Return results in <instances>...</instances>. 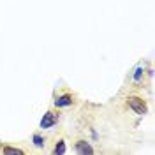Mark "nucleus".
<instances>
[{
    "label": "nucleus",
    "instance_id": "nucleus-1",
    "mask_svg": "<svg viewBox=\"0 0 155 155\" xmlns=\"http://www.w3.org/2000/svg\"><path fill=\"white\" fill-rule=\"evenodd\" d=\"M127 102H129V107L134 111L136 115L145 116L146 113H148V106H146V102L143 99H139V97H129Z\"/></svg>",
    "mask_w": 155,
    "mask_h": 155
},
{
    "label": "nucleus",
    "instance_id": "nucleus-2",
    "mask_svg": "<svg viewBox=\"0 0 155 155\" xmlns=\"http://www.w3.org/2000/svg\"><path fill=\"white\" fill-rule=\"evenodd\" d=\"M57 122H58V115H55L53 111H48L41 118V129H51Z\"/></svg>",
    "mask_w": 155,
    "mask_h": 155
},
{
    "label": "nucleus",
    "instance_id": "nucleus-3",
    "mask_svg": "<svg viewBox=\"0 0 155 155\" xmlns=\"http://www.w3.org/2000/svg\"><path fill=\"white\" fill-rule=\"evenodd\" d=\"M76 152L81 155H92L94 153V148H92V145L88 143V141H78L76 143Z\"/></svg>",
    "mask_w": 155,
    "mask_h": 155
},
{
    "label": "nucleus",
    "instance_id": "nucleus-4",
    "mask_svg": "<svg viewBox=\"0 0 155 155\" xmlns=\"http://www.w3.org/2000/svg\"><path fill=\"white\" fill-rule=\"evenodd\" d=\"M55 106L57 107H69L72 106V97L71 95H60L55 99Z\"/></svg>",
    "mask_w": 155,
    "mask_h": 155
},
{
    "label": "nucleus",
    "instance_id": "nucleus-5",
    "mask_svg": "<svg viewBox=\"0 0 155 155\" xmlns=\"http://www.w3.org/2000/svg\"><path fill=\"white\" fill-rule=\"evenodd\" d=\"M5 155H23L25 152L23 150H19V148H12V146H4V150H2Z\"/></svg>",
    "mask_w": 155,
    "mask_h": 155
},
{
    "label": "nucleus",
    "instance_id": "nucleus-6",
    "mask_svg": "<svg viewBox=\"0 0 155 155\" xmlns=\"http://www.w3.org/2000/svg\"><path fill=\"white\" fill-rule=\"evenodd\" d=\"M65 150H67V148H65V141L60 139V141L57 143V146H55V150H53V153L55 155H62V153H65Z\"/></svg>",
    "mask_w": 155,
    "mask_h": 155
},
{
    "label": "nucleus",
    "instance_id": "nucleus-7",
    "mask_svg": "<svg viewBox=\"0 0 155 155\" xmlns=\"http://www.w3.org/2000/svg\"><path fill=\"white\" fill-rule=\"evenodd\" d=\"M32 141H34V145L37 146V148H42V146L46 145V143H44V137L41 134H34L32 136Z\"/></svg>",
    "mask_w": 155,
    "mask_h": 155
},
{
    "label": "nucleus",
    "instance_id": "nucleus-8",
    "mask_svg": "<svg viewBox=\"0 0 155 155\" xmlns=\"http://www.w3.org/2000/svg\"><path fill=\"white\" fill-rule=\"evenodd\" d=\"M143 72H145V71H143V67H137V69H136V72H134V81H139V79L143 78Z\"/></svg>",
    "mask_w": 155,
    "mask_h": 155
}]
</instances>
